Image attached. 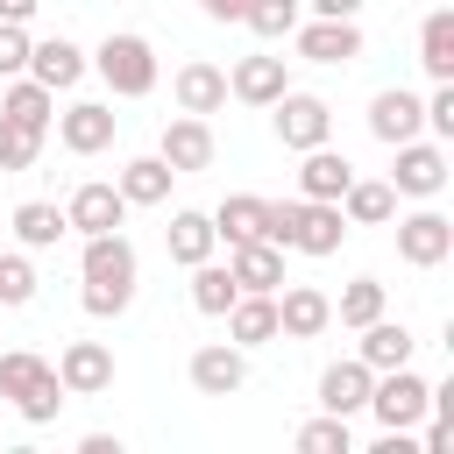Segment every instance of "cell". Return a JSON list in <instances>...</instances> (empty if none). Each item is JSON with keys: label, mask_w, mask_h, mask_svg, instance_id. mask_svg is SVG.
<instances>
[{"label": "cell", "mask_w": 454, "mask_h": 454, "mask_svg": "<svg viewBox=\"0 0 454 454\" xmlns=\"http://www.w3.org/2000/svg\"><path fill=\"white\" fill-rule=\"evenodd\" d=\"M78 270H85L78 305H85L92 319H121V312L135 305V241H128L121 227H114V234H85Z\"/></svg>", "instance_id": "6da1fadb"}, {"label": "cell", "mask_w": 454, "mask_h": 454, "mask_svg": "<svg viewBox=\"0 0 454 454\" xmlns=\"http://www.w3.org/2000/svg\"><path fill=\"white\" fill-rule=\"evenodd\" d=\"M270 241L298 255H340L348 220L333 199H270Z\"/></svg>", "instance_id": "7a4b0ae2"}, {"label": "cell", "mask_w": 454, "mask_h": 454, "mask_svg": "<svg viewBox=\"0 0 454 454\" xmlns=\"http://www.w3.org/2000/svg\"><path fill=\"white\" fill-rule=\"evenodd\" d=\"M0 397L28 419V426H50L64 411V383H57V362L28 355V348H7L0 355Z\"/></svg>", "instance_id": "3957f363"}, {"label": "cell", "mask_w": 454, "mask_h": 454, "mask_svg": "<svg viewBox=\"0 0 454 454\" xmlns=\"http://www.w3.org/2000/svg\"><path fill=\"white\" fill-rule=\"evenodd\" d=\"M85 64L106 78L114 99H142V92H156V50H149V35H135V28H114Z\"/></svg>", "instance_id": "277c9868"}, {"label": "cell", "mask_w": 454, "mask_h": 454, "mask_svg": "<svg viewBox=\"0 0 454 454\" xmlns=\"http://www.w3.org/2000/svg\"><path fill=\"white\" fill-rule=\"evenodd\" d=\"M426 404H433V383L426 376H411V362L404 369H376V383H369V419L383 426V433H411L419 419H426Z\"/></svg>", "instance_id": "5b68a950"}, {"label": "cell", "mask_w": 454, "mask_h": 454, "mask_svg": "<svg viewBox=\"0 0 454 454\" xmlns=\"http://www.w3.org/2000/svg\"><path fill=\"white\" fill-rule=\"evenodd\" d=\"M270 121H277V142L284 149H319L333 135V106L319 92H291V85L270 99Z\"/></svg>", "instance_id": "8992f818"}, {"label": "cell", "mask_w": 454, "mask_h": 454, "mask_svg": "<svg viewBox=\"0 0 454 454\" xmlns=\"http://www.w3.org/2000/svg\"><path fill=\"white\" fill-rule=\"evenodd\" d=\"M397 255H404L411 270H440V262L454 255V220L433 213V206L404 213V220H397Z\"/></svg>", "instance_id": "52a82bcc"}, {"label": "cell", "mask_w": 454, "mask_h": 454, "mask_svg": "<svg viewBox=\"0 0 454 454\" xmlns=\"http://www.w3.org/2000/svg\"><path fill=\"white\" fill-rule=\"evenodd\" d=\"M333 326V298L319 291V284H277V333L284 340H319Z\"/></svg>", "instance_id": "ba28073f"}, {"label": "cell", "mask_w": 454, "mask_h": 454, "mask_svg": "<svg viewBox=\"0 0 454 454\" xmlns=\"http://www.w3.org/2000/svg\"><path fill=\"white\" fill-rule=\"evenodd\" d=\"M57 383H64V397H99V390H114V348H106V340H71V348L57 355Z\"/></svg>", "instance_id": "9c48e42d"}, {"label": "cell", "mask_w": 454, "mask_h": 454, "mask_svg": "<svg viewBox=\"0 0 454 454\" xmlns=\"http://www.w3.org/2000/svg\"><path fill=\"white\" fill-rule=\"evenodd\" d=\"M241 383H248V348H234V340L192 348V390L199 397H234Z\"/></svg>", "instance_id": "30bf717a"}, {"label": "cell", "mask_w": 454, "mask_h": 454, "mask_svg": "<svg viewBox=\"0 0 454 454\" xmlns=\"http://www.w3.org/2000/svg\"><path fill=\"white\" fill-rule=\"evenodd\" d=\"M291 35H298V57H305V64H355V57H362V28H355V21H333V14H312V21H298Z\"/></svg>", "instance_id": "8fae6325"}, {"label": "cell", "mask_w": 454, "mask_h": 454, "mask_svg": "<svg viewBox=\"0 0 454 454\" xmlns=\"http://www.w3.org/2000/svg\"><path fill=\"white\" fill-rule=\"evenodd\" d=\"M114 128H121V114L99 106V99H78V106L57 114V142H64L71 156H99V149H114Z\"/></svg>", "instance_id": "7c38bea8"}, {"label": "cell", "mask_w": 454, "mask_h": 454, "mask_svg": "<svg viewBox=\"0 0 454 454\" xmlns=\"http://www.w3.org/2000/svg\"><path fill=\"white\" fill-rule=\"evenodd\" d=\"M447 184V149L440 142H397V170H390V192H404V199H433Z\"/></svg>", "instance_id": "4fadbf2b"}, {"label": "cell", "mask_w": 454, "mask_h": 454, "mask_svg": "<svg viewBox=\"0 0 454 454\" xmlns=\"http://www.w3.org/2000/svg\"><path fill=\"white\" fill-rule=\"evenodd\" d=\"M64 220H71V234H114L121 220H128V199H121V184H78L71 199H64Z\"/></svg>", "instance_id": "5bb4252c"}, {"label": "cell", "mask_w": 454, "mask_h": 454, "mask_svg": "<svg viewBox=\"0 0 454 454\" xmlns=\"http://www.w3.org/2000/svg\"><path fill=\"white\" fill-rule=\"evenodd\" d=\"M369 383H376V369H369L362 355H348V362H326V369H319V411H333V419H355V411L369 404Z\"/></svg>", "instance_id": "9a60e30c"}, {"label": "cell", "mask_w": 454, "mask_h": 454, "mask_svg": "<svg viewBox=\"0 0 454 454\" xmlns=\"http://www.w3.org/2000/svg\"><path fill=\"white\" fill-rule=\"evenodd\" d=\"M85 71H92V64H85V50H78L71 35H43V43H28V78H35V85L71 92Z\"/></svg>", "instance_id": "2e32d148"}, {"label": "cell", "mask_w": 454, "mask_h": 454, "mask_svg": "<svg viewBox=\"0 0 454 454\" xmlns=\"http://www.w3.org/2000/svg\"><path fill=\"white\" fill-rule=\"evenodd\" d=\"M419 128H426V99H419V92L390 85V92H376V99H369V135H376V142H390V149H397V142H411Z\"/></svg>", "instance_id": "e0dca14e"}, {"label": "cell", "mask_w": 454, "mask_h": 454, "mask_svg": "<svg viewBox=\"0 0 454 454\" xmlns=\"http://www.w3.org/2000/svg\"><path fill=\"white\" fill-rule=\"evenodd\" d=\"M156 156L177 170V177H192V170H206L213 163V128H206V114H177L170 128H163V142H156Z\"/></svg>", "instance_id": "ac0fdd59"}, {"label": "cell", "mask_w": 454, "mask_h": 454, "mask_svg": "<svg viewBox=\"0 0 454 454\" xmlns=\"http://www.w3.org/2000/svg\"><path fill=\"white\" fill-rule=\"evenodd\" d=\"M170 99H177V114H220L227 106V71L206 64V57H192V64H177Z\"/></svg>", "instance_id": "d6986e66"}, {"label": "cell", "mask_w": 454, "mask_h": 454, "mask_svg": "<svg viewBox=\"0 0 454 454\" xmlns=\"http://www.w3.org/2000/svg\"><path fill=\"white\" fill-rule=\"evenodd\" d=\"M298 156H305V163H298V199H333V206H340V192L355 184V163H348L340 149H326V142H319V149H298Z\"/></svg>", "instance_id": "ffe728a7"}, {"label": "cell", "mask_w": 454, "mask_h": 454, "mask_svg": "<svg viewBox=\"0 0 454 454\" xmlns=\"http://www.w3.org/2000/svg\"><path fill=\"white\" fill-rule=\"evenodd\" d=\"M220 319H227L234 348H262V340H277V291H241Z\"/></svg>", "instance_id": "44dd1931"}, {"label": "cell", "mask_w": 454, "mask_h": 454, "mask_svg": "<svg viewBox=\"0 0 454 454\" xmlns=\"http://www.w3.org/2000/svg\"><path fill=\"white\" fill-rule=\"evenodd\" d=\"M0 121L50 135V121H57V92H50V85H35V78L21 71V78H7V92H0Z\"/></svg>", "instance_id": "7402d4cb"}, {"label": "cell", "mask_w": 454, "mask_h": 454, "mask_svg": "<svg viewBox=\"0 0 454 454\" xmlns=\"http://www.w3.org/2000/svg\"><path fill=\"white\" fill-rule=\"evenodd\" d=\"M213 234L234 248V241H270V199H255V192H234V199H220L213 206Z\"/></svg>", "instance_id": "603a6c76"}, {"label": "cell", "mask_w": 454, "mask_h": 454, "mask_svg": "<svg viewBox=\"0 0 454 454\" xmlns=\"http://www.w3.org/2000/svg\"><path fill=\"white\" fill-rule=\"evenodd\" d=\"M284 85H291L284 57H241V64L227 71V92H234L241 106H270V99H277Z\"/></svg>", "instance_id": "cb8c5ba5"}, {"label": "cell", "mask_w": 454, "mask_h": 454, "mask_svg": "<svg viewBox=\"0 0 454 454\" xmlns=\"http://www.w3.org/2000/svg\"><path fill=\"white\" fill-rule=\"evenodd\" d=\"M227 270H234L241 291H277L284 284V248L277 241H234L227 248Z\"/></svg>", "instance_id": "d4e9b609"}, {"label": "cell", "mask_w": 454, "mask_h": 454, "mask_svg": "<svg viewBox=\"0 0 454 454\" xmlns=\"http://www.w3.org/2000/svg\"><path fill=\"white\" fill-rule=\"evenodd\" d=\"M355 333H362V348H355V355H362L369 369H404V362H411V348H419L404 319H369V326H355Z\"/></svg>", "instance_id": "484cf974"}, {"label": "cell", "mask_w": 454, "mask_h": 454, "mask_svg": "<svg viewBox=\"0 0 454 454\" xmlns=\"http://www.w3.org/2000/svg\"><path fill=\"white\" fill-rule=\"evenodd\" d=\"M170 177H177V170H170L163 156H135V163H121L114 184H121L128 206H163V199H170Z\"/></svg>", "instance_id": "4316f807"}, {"label": "cell", "mask_w": 454, "mask_h": 454, "mask_svg": "<svg viewBox=\"0 0 454 454\" xmlns=\"http://www.w3.org/2000/svg\"><path fill=\"white\" fill-rule=\"evenodd\" d=\"M163 241H170V262H184V270H192V262H206V255H213V241H220V234H213V213H192V206H184V213H170Z\"/></svg>", "instance_id": "83f0119b"}, {"label": "cell", "mask_w": 454, "mask_h": 454, "mask_svg": "<svg viewBox=\"0 0 454 454\" xmlns=\"http://www.w3.org/2000/svg\"><path fill=\"white\" fill-rule=\"evenodd\" d=\"M390 213H397V192L376 184V177H355V184L340 192V220H348V227H383Z\"/></svg>", "instance_id": "f1b7e54d"}, {"label": "cell", "mask_w": 454, "mask_h": 454, "mask_svg": "<svg viewBox=\"0 0 454 454\" xmlns=\"http://www.w3.org/2000/svg\"><path fill=\"white\" fill-rule=\"evenodd\" d=\"M64 234H71L64 206H50V199H28V206H14V241H21V248H57Z\"/></svg>", "instance_id": "f546056e"}, {"label": "cell", "mask_w": 454, "mask_h": 454, "mask_svg": "<svg viewBox=\"0 0 454 454\" xmlns=\"http://www.w3.org/2000/svg\"><path fill=\"white\" fill-rule=\"evenodd\" d=\"M419 64H426V78L440 85V78H454V14L447 7H433L426 14V28H419Z\"/></svg>", "instance_id": "4dcf8cb0"}, {"label": "cell", "mask_w": 454, "mask_h": 454, "mask_svg": "<svg viewBox=\"0 0 454 454\" xmlns=\"http://www.w3.org/2000/svg\"><path fill=\"white\" fill-rule=\"evenodd\" d=\"M234 298H241V284H234V270H227V262H213V255H206V262H192V305H199L206 319H220Z\"/></svg>", "instance_id": "1f68e13d"}, {"label": "cell", "mask_w": 454, "mask_h": 454, "mask_svg": "<svg viewBox=\"0 0 454 454\" xmlns=\"http://www.w3.org/2000/svg\"><path fill=\"white\" fill-rule=\"evenodd\" d=\"M241 21H248L262 43H277V35H291V28L305 21V0H241Z\"/></svg>", "instance_id": "d6a6232c"}, {"label": "cell", "mask_w": 454, "mask_h": 454, "mask_svg": "<svg viewBox=\"0 0 454 454\" xmlns=\"http://www.w3.org/2000/svg\"><path fill=\"white\" fill-rule=\"evenodd\" d=\"M333 319H340V326H369V319H383V284H376V277H355V284L333 298Z\"/></svg>", "instance_id": "836d02e7"}, {"label": "cell", "mask_w": 454, "mask_h": 454, "mask_svg": "<svg viewBox=\"0 0 454 454\" xmlns=\"http://www.w3.org/2000/svg\"><path fill=\"white\" fill-rule=\"evenodd\" d=\"M298 454H355V433H348V419H333V411L305 419V426H298Z\"/></svg>", "instance_id": "e575fe53"}, {"label": "cell", "mask_w": 454, "mask_h": 454, "mask_svg": "<svg viewBox=\"0 0 454 454\" xmlns=\"http://www.w3.org/2000/svg\"><path fill=\"white\" fill-rule=\"evenodd\" d=\"M28 298H35V262L14 255V248H0V312H21Z\"/></svg>", "instance_id": "d590c367"}, {"label": "cell", "mask_w": 454, "mask_h": 454, "mask_svg": "<svg viewBox=\"0 0 454 454\" xmlns=\"http://www.w3.org/2000/svg\"><path fill=\"white\" fill-rule=\"evenodd\" d=\"M43 156V135L35 128H14V121H0V170H28Z\"/></svg>", "instance_id": "8d00e7d4"}, {"label": "cell", "mask_w": 454, "mask_h": 454, "mask_svg": "<svg viewBox=\"0 0 454 454\" xmlns=\"http://www.w3.org/2000/svg\"><path fill=\"white\" fill-rule=\"evenodd\" d=\"M21 71H28V28L0 21V78H21Z\"/></svg>", "instance_id": "74e56055"}, {"label": "cell", "mask_w": 454, "mask_h": 454, "mask_svg": "<svg viewBox=\"0 0 454 454\" xmlns=\"http://www.w3.org/2000/svg\"><path fill=\"white\" fill-rule=\"evenodd\" d=\"M426 128H433L440 142H454V78L433 85V99H426Z\"/></svg>", "instance_id": "f35d334b"}, {"label": "cell", "mask_w": 454, "mask_h": 454, "mask_svg": "<svg viewBox=\"0 0 454 454\" xmlns=\"http://www.w3.org/2000/svg\"><path fill=\"white\" fill-rule=\"evenodd\" d=\"M419 447H426V454H447V447H454V419H440V411H433V426H426V440H419Z\"/></svg>", "instance_id": "ab89813d"}, {"label": "cell", "mask_w": 454, "mask_h": 454, "mask_svg": "<svg viewBox=\"0 0 454 454\" xmlns=\"http://www.w3.org/2000/svg\"><path fill=\"white\" fill-rule=\"evenodd\" d=\"M305 7H312V14H333V21H355V14H362V0H305Z\"/></svg>", "instance_id": "60d3db41"}, {"label": "cell", "mask_w": 454, "mask_h": 454, "mask_svg": "<svg viewBox=\"0 0 454 454\" xmlns=\"http://www.w3.org/2000/svg\"><path fill=\"white\" fill-rule=\"evenodd\" d=\"M78 454H121V440H114V433H85V440H78Z\"/></svg>", "instance_id": "b9f144b4"}, {"label": "cell", "mask_w": 454, "mask_h": 454, "mask_svg": "<svg viewBox=\"0 0 454 454\" xmlns=\"http://www.w3.org/2000/svg\"><path fill=\"white\" fill-rule=\"evenodd\" d=\"M35 7H43V0H0V21H21V28H28Z\"/></svg>", "instance_id": "7bdbcfd3"}, {"label": "cell", "mask_w": 454, "mask_h": 454, "mask_svg": "<svg viewBox=\"0 0 454 454\" xmlns=\"http://www.w3.org/2000/svg\"><path fill=\"white\" fill-rule=\"evenodd\" d=\"M199 7H206L213 21H241V0H199Z\"/></svg>", "instance_id": "ee69618b"}]
</instances>
